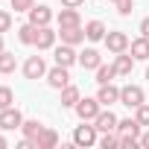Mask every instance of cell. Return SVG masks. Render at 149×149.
<instances>
[{
	"label": "cell",
	"mask_w": 149,
	"mask_h": 149,
	"mask_svg": "<svg viewBox=\"0 0 149 149\" xmlns=\"http://www.w3.org/2000/svg\"><path fill=\"white\" fill-rule=\"evenodd\" d=\"M73 111H76V117H79V120L94 123V120H97V114L102 111V102H100L97 97H85V100H79L76 105H73Z\"/></svg>",
	"instance_id": "6da1fadb"
},
{
	"label": "cell",
	"mask_w": 149,
	"mask_h": 149,
	"mask_svg": "<svg viewBox=\"0 0 149 149\" xmlns=\"http://www.w3.org/2000/svg\"><path fill=\"white\" fill-rule=\"evenodd\" d=\"M97 126H88V120H82V126H76V132H73V143L76 146H94L100 137H97Z\"/></svg>",
	"instance_id": "7a4b0ae2"
},
{
	"label": "cell",
	"mask_w": 149,
	"mask_h": 149,
	"mask_svg": "<svg viewBox=\"0 0 149 149\" xmlns=\"http://www.w3.org/2000/svg\"><path fill=\"white\" fill-rule=\"evenodd\" d=\"M140 102H146L140 85H123V88H120V105H126V108H137Z\"/></svg>",
	"instance_id": "3957f363"
},
{
	"label": "cell",
	"mask_w": 149,
	"mask_h": 149,
	"mask_svg": "<svg viewBox=\"0 0 149 149\" xmlns=\"http://www.w3.org/2000/svg\"><path fill=\"white\" fill-rule=\"evenodd\" d=\"M21 126H24V114H21L15 105H9V108L0 111V129H3V132H15V129H21Z\"/></svg>",
	"instance_id": "277c9868"
},
{
	"label": "cell",
	"mask_w": 149,
	"mask_h": 149,
	"mask_svg": "<svg viewBox=\"0 0 149 149\" xmlns=\"http://www.w3.org/2000/svg\"><path fill=\"white\" fill-rule=\"evenodd\" d=\"M24 76H26V79H41V76H47V64H44L41 56H29V58L24 61Z\"/></svg>",
	"instance_id": "5b68a950"
},
{
	"label": "cell",
	"mask_w": 149,
	"mask_h": 149,
	"mask_svg": "<svg viewBox=\"0 0 149 149\" xmlns=\"http://www.w3.org/2000/svg\"><path fill=\"white\" fill-rule=\"evenodd\" d=\"M102 41H105V47H108L114 56L129 50V35H126V32H117V29H114V32H105V38H102Z\"/></svg>",
	"instance_id": "8992f818"
},
{
	"label": "cell",
	"mask_w": 149,
	"mask_h": 149,
	"mask_svg": "<svg viewBox=\"0 0 149 149\" xmlns=\"http://www.w3.org/2000/svg\"><path fill=\"white\" fill-rule=\"evenodd\" d=\"M47 82H50V88H56V91H61L64 85H70V73H67V67L56 64L53 70H47Z\"/></svg>",
	"instance_id": "52a82bcc"
},
{
	"label": "cell",
	"mask_w": 149,
	"mask_h": 149,
	"mask_svg": "<svg viewBox=\"0 0 149 149\" xmlns=\"http://www.w3.org/2000/svg\"><path fill=\"white\" fill-rule=\"evenodd\" d=\"M53 58H56V64H61V67H70L73 61H79V53L73 50V44H61V47H56Z\"/></svg>",
	"instance_id": "ba28073f"
},
{
	"label": "cell",
	"mask_w": 149,
	"mask_h": 149,
	"mask_svg": "<svg viewBox=\"0 0 149 149\" xmlns=\"http://www.w3.org/2000/svg\"><path fill=\"white\" fill-rule=\"evenodd\" d=\"M117 123H120V120H117V114H114L111 108H108V111H100L97 120H94L97 132H102V134H105V132H117Z\"/></svg>",
	"instance_id": "9c48e42d"
},
{
	"label": "cell",
	"mask_w": 149,
	"mask_h": 149,
	"mask_svg": "<svg viewBox=\"0 0 149 149\" xmlns=\"http://www.w3.org/2000/svg\"><path fill=\"white\" fill-rule=\"evenodd\" d=\"M58 35H61V44H82L85 41V29L82 26H58Z\"/></svg>",
	"instance_id": "30bf717a"
},
{
	"label": "cell",
	"mask_w": 149,
	"mask_h": 149,
	"mask_svg": "<svg viewBox=\"0 0 149 149\" xmlns=\"http://www.w3.org/2000/svg\"><path fill=\"white\" fill-rule=\"evenodd\" d=\"M50 21H53L50 6H32V9H29V24H35V26H50Z\"/></svg>",
	"instance_id": "8fae6325"
},
{
	"label": "cell",
	"mask_w": 149,
	"mask_h": 149,
	"mask_svg": "<svg viewBox=\"0 0 149 149\" xmlns=\"http://www.w3.org/2000/svg\"><path fill=\"white\" fill-rule=\"evenodd\" d=\"M56 35H58V32H53L50 26H38L35 47H38V50H53V47H56Z\"/></svg>",
	"instance_id": "7c38bea8"
},
{
	"label": "cell",
	"mask_w": 149,
	"mask_h": 149,
	"mask_svg": "<svg viewBox=\"0 0 149 149\" xmlns=\"http://www.w3.org/2000/svg\"><path fill=\"white\" fill-rule=\"evenodd\" d=\"M129 50H132L134 61H146V58H149V38H146V35H140V38L129 41Z\"/></svg>",
	"instance_id": "4fadbf2b"
},
{
	"label": "cell",
	"mask_w": 149,
	"mask_h": 149,
	"mask_svg": "<svg viewBox=\"0 0 149 149\" xmlns=\"http://www.w3.org/2000/svg\"><path fill=\"white\" fill-rule=\"evenodd\" d=\"M79 64H82L85 70H97V67L102 64V56H100L94 47H88V50H82V53H79Z\"/></svg>",
	"instance_id": "5bb4252c"
},
{
	"label": "cell",
	"mask_w": 149,
	"mask_h": 149,
	"mask_svg": "<svg viewBox=\"0 0 149 149\" xmlns=\"http://www.w3.org/2000/svg\"><path fill=\"white\" fill-rule=\"evenodd\" d=\"M97 100L102 102V105H114V102H120V88L117 85H100V94H97Z\"/></svg>",
	"instance_id": "9a60e30c"
},
{
	"label": "cell",
	"mask_w": 149,
	"mask_h": 149,
	"mask_svg": "<svg viewBox=\"0 0 149 149\" xmlns=\"http://www.w3.org/2000/svg\"><path fill=\"white\" fill-rule=\"evenodd\" d=\"M56 146H58V134L44 126V132L35 137V149H56Z\"/></svg>",
	"instance_id": "2e32d148"
},
{
	"label": "cell",
	"mask_w": 149,
	"mask_h": 149,
	"mask_svg": "<svg viewBox=\"0 0 149 149\" xmlns=\"http://www.w3.org/2000/svg\"><path fill=\"white\" fill-rule=\"evenodd\" d=\"M105 32H108V29H105L102 21H88V24H85V38H88V41H102Z\"/></svg>",
	"instance_id": "e0dca14e"
},
{
	"label": "cell",
	"mask_w": 149,
	"mask_h": 149,
	"mask_svg": "<svg viewBox=\"0 0 149 149\" xmlns=\"http://www.w3.org/2000/svg\"><path fill=\"white\" fill-rule=\"evenodd\" d=\"M79 100H82V94H79L76 85H64L61 88V108H73Z\"/></svg>",
	"instance_id": "ac0fdd59"
},
{
	"label": "cell",
	"mask_w": 149,
	"mask_h": 149,
	"mask_svg": "<svg viewBox=\"0 0 149 149\" xmlns=\"http://www.w3.org/2000/svg\"><path fill=\"white\" fill-rule=\"evenodd\" d=\"M132 67H134V56L117 53V58H114V70H117V76H129Z\"/></svg>",
	"instance_id": "d6986e66"
},
{
	"label": "cell",
	"mask_w": 149,
	"mask_h": 149,
	"mask_svg": "<svg viewBox=\"0 0 149 149\" xmlns=\"http://www.w3.org/2000/svg\"><path fill=\"white\" fill-rule=\"evenodd\" d=\"M58 26H82L79 12H76V9H70V6H64V9L58 12Z\"/></svg>",
	"instance_id": "ffe728a7"
},
{
	"label": "cell",
	"mask_w": 149,
	"mask_h": 149,
	"mask_svg": "<svg viewBox=\"0 0 149 149\" xmlns=\"http://www.w3.org/2000/svg\"><path fill=\"white\" fill-rule=\"evenodd\" d=\"M35 35H38V26L35 24H24V26H18V41L21 44H35Z\"/></svg>",
	"instance_id": "44dd1931"
},
{
	"label": "cell",
	"mask_w": 149,
	"mask_h": 149,
	"mask_svg": "<svg viewBox=\"0 0 149 149\" xmlns=\"http://www.w3.org/2000/svg\"><path fill=\"white\" fill-rule=\"evenodd\" d=\"M117 132H120V134H134V137H140V123L132 120V117H126V120L117 123Z\"/></svg>",
	"instance_id": "7402d4cb"
},
{
	"label": "cell",
	"mask_w": 149,
	"mask_h": 149,
	"mask_svg": "<svg viewBox=\"0 0 149 149\" xmlns=\"http://www.w3.org/2000/svg\"><path fill=\"white\" fill-rule=\"evenodd\" d=\"M114 76H117L114 64H100V67H97V85H108Z\"/></svg>",
	"instance_id": "603a6c76"
},
{
	"label": "cell",
	"mask_w": 149,
	"mask_h": 149,
	"mask_svg": "<svg viewBox=\"0 0 149 149\" xmlns=\"http://www.w3.org/2000/svg\"><path fill=\"white\" fill-rule=\"evenodd\" d=\"M21 132H24V137H29V140H35L41 132H44V126L38 123V120H24V126H21Z\"/></svg>",
	"instance_id": "cb8c5ba5"
},
{
	"label": "cell",
	"mask_w": 149,
	"mask_h": 149,
	"mask_svg": "<svg viewBox=\"0 0 149 149\" xmlns=\"http://www.w3.org/2000/svg\"><path fill=\"white\" fill-rule=\"evenodd\" d=\"M15 67H18V58H15V53H0V73H15Z\"/></svg>",
	"instance_id": "d4e9b609"
},
{
	"label": "cell",
	"mask_w": 149,
	"mask_h": 149,
	"mask_svg": "<svg viewBox=\"0 0 149 149\" xmlns=\"http://www.w3.org/2000/svg\"><path fill=\"white\" fill-rule=\"evenodd\" d=\"M9 105H15V94H12L9 85H0V111L9 108Z\"/></svg>",
	"instance_id": "484cf974"
},
{
	"label": "cell",
	"mask_w": 149,
	"mask_h": 149,
	"mask_svg": "<svg viewBox=\"0 0 149 149\" xmlns=\"http://www.w3.org/2000/svg\"><path fill=\"white\" fill-rule=\"evenodd\" d=\"M100 146H102V149H114V146H120V134H114V132H105V134L100 137Z\"/></svg>",
	"instance_id": "4316f807"
},
{
	"label": "cell",
	"mask_w": 149,
	"mask_h": 149,
	"mask_svg": "<svg viewBox=\"0 0 149 149\" xmlns=\"http://www.w3.org/2000/svg\"><path fill=\"white\" fill-rule=\"evenodd\" d=\"M134 120H137L140 126H149V105H146V102H140V105L134 108Z\"/></svg>",
	"instance_id": "83f0119b"
},
{
	"label": "cell",
	"mask_w": 149,
	"mask_h": 149,
	"mask_svg": "<svg viewBox=\"0 0 149 149\" xmlns=\"http://www.w3.org/2000/svg\"><path fill=\"white\" fill-rule=\"evenodd\" d=\"M114 6H117V12H120V15H132L134 0H114Z\"/></svg>",
	"instance_id": "f1b7e54d"
},
{
	"label": "cell",
	"mask_w": 149,
	"mask_h": 149,
	"mask_svg": "<svg viewBox=\"0 0 149 149\" xmlns=\"http://www.w3.org/2000/svg\"><path fill=\"white\" fill-rule=\"evenodd\" d=\"M35 6V0H12V9L15 12H29Z\"/></svg>",
	"instance_id": "f546056e"
},
{
	"label": "cell",
	"mask_w": 149,
	"mask_h": 149,
	"mask_svg": "<svg viewBox=\"0 0 149 149\" xmlns=\"http://www.w3.org/2000/svg\"><path fill=\"white\" fill-rule=\"evenodd\" d=\"M12 29V15L6 9H0V32H9Z\"/></svg>",
	"instance_id": "4dcf8cb0"
},
{
	"label": "cell",
	"mask_w": 149,
	"mask_h": 149,
	"mask_svg": "<svg viewBox=\"0 0 149 149\" xmlns=\"http://www.w3.org/2000/svg\"><path fill=\"white\" fill-rule=\"evenodd\" d=\"M85 0H61V6H70V9H79Z\"/></svg>",
	"instance_id": "1f68e13d"
},
{
	"label": "cell",
	"mask_w": 149,
	"mask_h": 149,
	"mask_svg": "<svg viewBox=\"0 0 149 149\" xmlns=\"http://www.w3.org/2000/svg\"><path fill=\"white\" fill-rule=\"evenodd\" d=\"M140 35H146V38H149V18H143V21H140Z\"/></svg>",
	"instance_id": "d6a6232c"
},
{
	"label": "cell",
	"mask_w": 149,
	"mask_h": 149,
	"mask_svg": "<svg viewBox=\"0 0 149 149\" xmlns=\"http://www.w3.org/2000/svg\"><path fill=\"white\" fill-rule=\"evenodd\" d=\"M140 146H146V149H149V132H146V134H140Z\"/></svg>",
	"instance_id": "836d02e7"
},
{
	"label": "cell",
	"mask_w": 149,
	"mask_h": 149,
	"mask_svg": "<svg viewBox=\"0 0 149 149\" xmlns=\"http://www.w3.org/2000/svg\"><path fill=\"white\" fill-rule=\"evenodd\" d=\"M6 146H9V143H6V137H3V134H0V149H6Z\"/></svg>",
	"instance_id": "e575fe53"
},
{
	"label": "cell",
	"mask_w": 149,
	"mask_h": 149,
	"mask_svg": "<svg viewBox=\"0 0 149 149\" xmlns=\"http://www.w3.org/2000/svg\"><path fill=\"white\" fill-rule=\"evenodd\" d=\"M3 50H6V47H3V32H0V53H3Z\"/></svg>",
	"instance_id": "d590c367"
},
{
	"label": "cell",
	"mask_w": 149,
	"mask_h": 149,
	"mask_svg": "<svg viewBox=\"0 0 149 149\" xmlns=\"http://www.w3.org/2000/svg\"><path fill=\"white\" fill-rule=\"evenodd\" d=\"M146 79H149V67H146Z\"/></svg>",
	"instance_id": "8d00e7d4"
},
{
	"label": "cell",
	"mask_w": 149,
	"mask_h": 149,
	"mask_svg": "<svg viewBox=\"0 0 149 149\" xmlns=\"http://www.w3.org/2000/svg\"><path fill=\"white\" fill-rule=\"evenodd\" d=\"M111 3H114V0H111Z\"/></svg>",
	"instance_id": "74e56055"
}]
</instances>
